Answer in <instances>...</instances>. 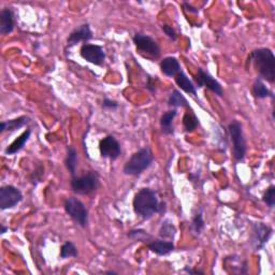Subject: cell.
<instances>
[{
	"instance_id": "6da1fadb",
	"label": "cell",
	"mask_w": 275,
	"mask_h": 275,
	"mask_svg": "<svg viewBox=\"0 0 275 275\" xmlns=\"http://www.w3.org/2000/svg\"><path fill=\"white\" fill-rule=\"evenodd\" d=\"M133 210L143 220H150L155 214L164 213L166 204L159 201L157 192L151 188H142L133 198Z\"/></svg>"
},
{
	"instance_id": "7a4b0ae2",
	"label": "cell",
	"mask_w": 275,
	"mask_h": 275,
	"mask_svg": "<svg viewBox=\"0 0 275 275\" xmlns=\"http://www.w3.org/2000/svg\"><path fill=\"white\" fill-rule=\"evenodd\" d=\"M249 60L263 80L273 83L275 81V57L272 50L268 47H260L253 51Z\"/></svg>"
},
{
	"instance_id": "3957f363",
	"label": "cell",
	"mask_w": 275,
	"mask_h": 275,
	"mask_svg": "<svg viewBox=\"0 0 275 275\" xmlns=\"http://www.w3.org/2000/svg\"><path fill=\"white\" fill-rule=\"evenodd\" d=\"M153 160L154 157L152 152L147 147H144L132 155L130 159L125 164L123 171L126 175L139 176L152 166Z\"/></svg>"
},
{
	"instance_id": "277c9868",
	"label": "cell",
	"mask_w": 275,
	"mask_h": 275,
	"mask_svg": "<svg viewBox=\"0 0 275 275\" xmlns=\"http://www.w3.org/2000/svg\"><path fill=\"white\" fill-rule=\"evenodd\" d=\"M99 187V174L96 171H88L81 176H72L71 189L77 195H90Z\"/></svg>"
},
{
	"instance_id": "5b68a950",
	"label": "cell",
	"mask_w": 275,
	"mask_h": 275,
	"mask_svg": "<svg viewBox=\"0 0 275 275\" xmlns=\"http://www.w3.org/2000/svg\"><path fill=\"white\" fill-rule=\"evenodd\" d=\"M228 131L232 143L234 157L237 161H242L246 154V140L244 137L242 124L237 119H234L228 126Z\"/></svg>"
},
{
	"instance_id": "8992f818",
	"label": "cell",
	"mask_w": 275,
	"mask_h": 275,
	"mask_svg": "<svg viewBox=\"0 0 275 275\" xmlns=\"http://www.w3.org/2000/svg\"><path fill=\"white\" fill-rule=\"evenodd\" d=\"M66 213L81 227L85 228L88 224V210L84 206V203L74 197H70L66 199L65 204Z\"/></svg>"
},
{
	"instance_id": "52a82bcc",
	"label": "cell",
	"mask_w": 275,
	"mask_h": 275,
	"mask_svg": "<svg viewBox=\"0 0 275 275\" xmlns=\"http://www.w3.org/2000/svg\"><path fill=\"white\" fill-rule=\"evenodd\" d=\"M23 200L20 190L12 185H6L0 188V209L2 211L12 209Z\"/></svg>"
},
{
	"instance_id": "ba28073f",
	"label": "cell",
	"mask_w": 275,
	"mask_h": 275,
	"mask_svg": "<svg viewBox=\"0 0 275 275\" xmlns=\"http://www.w3.org/2000/svg\"><path fill=\"white\" fill-rule=\"evenodd\" d=\"M272 228L264 223H256L253 226L252 243L254 250L260 251L265 248V245L269 241L272 236Z\"/></svg>"
},
{
	"instance_id": "9c48e42d",
	"label": "cell",
	"mask_w": 275,
	"mask_h": 275,
	"mask_svg": "<svg viewBox=\"0 0 275 275\" xmlns=\"http://www.w3.org/2000/svg\"><path fill=\"white\" fill-rule=\"evenodd\" d=\"M133 43L141 52L149 54L153 57L157 58L160 55V47L152 37L143 33H136L132 38Z\"/></svg>"
},
{
	"instance_id": "30bf717a",
	"label": "cell",
	"mask_w": 275,
	"mask_h": 275,
	"mask_svg": "<svg viewBox=\"0 0 275 275\" xmlns=\"http://www.w3.org/2000/svg\"><path fill=\"white\" fill-rule=\"evenodd\" d=\"M80 54L83 59L96 66H101L105 59V53L100 45L84 43L81 47Z\"/></svg>"
},
{
	"instance_id": "8fae6325",
	"label": "cell",
	"mask_w": 275,
	"mask_h": 275,
	"mask_svg": "<svg viewBox=\"0 0 275 275\" xmlns=\"http://www.w3.org/2000/svg\"><path fill=\"white\" fill-rule=\"evenodd\" d=\"M99 151L101 157L111 160L117 159L122 154L121 144L113 136H107L100 141Z\"/></svg>"
},
{
	"instance_id": "7c38bea8",
	"label": "cell",
	"mask_w": 275,
	"mask_h": 275,
	"mask_svg": "<svg viewBox=\"0 0 275 275\" xmlns=\"http://www.w3.org/2000/svg\"><path fill=\"white\" fill-rule=\"evenodd\" d=\"M196 82H197V85H198V87L206 86L211 91H213V93L216 94L217 96H223V94H224L220 82L216 81L212 75L204 71V70L201 68H199L198 72H197Z\"/></svg>"
},
{
	"instance_id": "4fadbf2b",
	"label": "cell",
	"mask_w": 275,
	"mask_h": 275,
	"mask_svg": "<svg viewBox=\"0 0 275 275\" xmlns=\"http://www.w3.org/2000/svg\"><path fill=\"white\" fill-rule=\"evenodd\" d=\"M90 39H93V31L90 29V26L88 24H83L80 27L75 28V29L69 34L67 42L69 46H73L79 43V42H86Z\"/></svg>"
},
{
	"instance_id": "5bb4252c",
	"label": "cell",
	"mask_w": 275,
	"mask_h": 275,
	"mask_svg": "<svg viewBox=\"0 0 275 275\" xmlns=\"http://www.w3.org/2000/svg\"><path fill=\"white\" fill-rule=\"evenodd\" d=\"M224 268L227 272L235 274H246L249 272L248 263L237 256L226 258L224 260Z\"/></svg>"
},
{
	"instance_id": "9a60e30c",
	"label": "cell",
	"mask_w": 275,
	"mask_h": 275,
	"mask_svg": "<svg viewBox=\"0 0 275 275\" xmlns=\"http://www.w3.org/2000/svg\"><path fill=\"white\" fill-rule=\"evenodd\" d=\"M147 248L153 253L157 254L158 256H167L174 251V244L171 241L163 240H153L152 242L147 243Z\"/></svg>"
},
{
	"instance_id": "2e32d148",
	"label": "cell",
	"mask_w": 275,
	"mask_h": 275,
	"mask_svg": "<svg viewBox=\"0 0 275 275\" xmlns=\"http://www.w3.org/2000/svg\"><path fill=\"white\" fill-rule=\"evenodd\" d=\"M14 29V13L10 8H5L0 13V32L11 33Z\"/></svg>"
},
{
	"instance_id": "e0dca14e",
	"label": "cell",
	"mask_w": 275,
	"mask_h": 275,
	"mask_svg": "<svg viewBox=\"0 0 275 275\" xmlns=\"http://www.w3.org/2000/svg\"><path fill=\"white\" fill-rule=\"evenodd\" d=\"M160 69L161 72H163L167 76H175L181 71V66L179 60L175 57H166L164 60L160 62Z\"/></svg>"
},
{
	"instance_id": "ac0fdd59",
	"label": "cell",
	"mask_w": 275,
	"mask_h": 275,
	"mask_svg": "<svg viewBox=\"0 0 275 275\" xmlns=\"http://www.w3.org/2000/svg\"><path fill=\"white\" fill-rule=\"evenodd\" d=\"M30 136H31V130L30 129L25 130L22 135L14 140L13 142L8 147H6L4 151L5 155H14V154L18 153L20 150H23V147L27 143V141L29 140Z\"/></svg>"
},
{
	"instance_id": "d6986e66",
	"label": "cell",
	"mask_w": 275,
	"mask_h": 275,
	"mask_svg": "<svg viewBox=\"0 0 275 275\" xmlns=\"http://www.w3.org/2000/svg\"><path fill=\"white\" fill-rule=\"evenodd\" d=\"M176 116V110H170L166 112L165 114H163L160 118V128L161 132L166 136H170L174 133V128H173V121Z\"/></svg>"
},
{
	"instance_id": "ffe728a7",
	"label": "cell",
	"mask_w": 275,
	"mask_h": 275,
	"mask_svg": "<svg viewBox=\"0 0 275 275\" xmlns=\"http://www.w3.org/2000/svg\"><path fill=\"white\" fill-rule=\"evenodd\" d=\"M175 83L178 84V86L184 90L187 94H192L194 96L197 95V89L196 86L193 84V82L188 79V76L183 72L180 71L178 74L175 75Z\"/></svg>"
},
{
	"instance_id": "44dd1931",
	"label": "cell",
	"mask_w": 275,
	"mask_h": 275,
	"mask_svg": "<svg viewBox=\"0 0 275 275\" xmlns=\"http://www.w3.org/2000/svg\"><path fill=\"white\" fill-rule=\"evenodd\" d=\"M28 123V118L26 116H20L14 119H9V121L1 122L0 124V132L4 131H15L19 128H22Z\"/></svg>"
},
{
	"instance_id": "7402d4cb",
	"label": "cell",
	"mask_w": 275,
	"mask_h": 275,
	"mask_svg": "<svg viewBox=\"0 0 275 275\" xmlns=\"http://www.w3.org/2000/svg\"><path fill=\"white\" fill-rule=\"evenodd\" d=\"M168 105L170 108L176 109V108H182V107H186L188 108L189 104L186 100V98L181 94V91L178 89H174L171 95L169 96L168 99Z\"/></svg>"
},
{
	"instance_id": "603a6c76",
	"label": "cell",
	"mask_w": 275,
	"mask_h": 275,
	"mask_svg": "<svg viewBox=\"0 0 275 275\" xmlns=\"http://www.w3.org/2000/svg\"><path fill=\"white\" fill-rule=\"evenodd\" d=\"M65 165L72 176L75 175L77 167V152L73 146H69L67 150V156L65 159Z\"/></svg>"
},
{
	"instance_id": "cb8c5ba5",
	"label": "cell",
	"mask_w": 275,
	"mask_h": 275,
	"mask_svg": "<svg viewBox=\"0 0 275 275\" xmlns=\"http://www.w3.org/2000/svg\"><path fill=\"white\" fill-rule=\"evenodd\" d=\"M253 93L258 99H265V98L273 97L271 90L266 86V84L262 79L256 80L253 85Z\"/></svg>"
},
{
	"instance_id": "d4e9b609",
	"label": "cell",
	"mask_w": 275,
	"mask_h": 275,
	"mask_svg": "<svg viewBox=\"0 0 275 275\" xmlns=\"http://www.w3.org/2000/svg\"><path fill=\"white\" fill-rule=\"evenodd\" d=\"M176 235V228L173 225L172 221L170 220H165L160 226L159 229V237L161 239H169V240H173Z\"/></svg>"
},
{
	"instance_id": "484cf974",
	"label": "cell",
	"mask_w": 275,
	"mask_h": 275,
	"mask_svg": "<svg viewBox=\"0 0 275 275\" xmlns=\"http://www.w3.org/2000/svg\"><path fill=\"white\" fill-rule=\"evenodd\" d=\"M202 212H203V209L201 208L198 212L195 214V216L193 217V221H192V230L194 234L197 236H199L203 231L204 227H206V224H204V221H203Z\"/></svg>"
},
{
	"instance_id": "4316f807",
	"label": "cell",
	"mask_w": 275,
	"mask_h": 275,
	"mask_svg": "<svg viewBox=\"0 0 275 275\" xmlns=\"http://www.w3.org/2000/svg\"><path fill=\"white\" fill-rule=\"evenodd\" d=\"M183 126H184V129L187 132L194 131L197 126H198V118L195 116L194 113H185L184 117H183Z\"/></svg>"
},
{
	"instance_id": "83f0119b",
	"label": "cell",
	"mask_w": 275,
	"mask_h": 275,
	"mask_svg": "<svg viewBox=\"0 0 275 275\" xmlns=\"http://www.w3.org/2000/svg\"><path fill=\"white\" fill-rule=\"evenodd\" d=\"M77 256V250L76 246L72 242H66L61 246L60 250V258L67 259L70 257H76Z\"/></svg>"
},
{
	"instance_id": "f1b7e54d",
	"label": "cell",
	"mask_w": 275,
	"mask_h": 275,
	"mask_svg": "<svg viewBox=\"0 0 275 275\" xmlns=\"http://www.w3.org/2000/svg\"><path fill=\"white\" fill-rule=\"evenodd\" d=\"M263 200L267 203V206L269 208H274L275 206V186L271 185L269 188L267 189V192L265 193Z\"/></svg>"
},
{
	"instance_id": "f546056e",
	"label": "cell",
	"mask_w": 275,
	"mask_h": 275,
	"mask_svg": "<svg viewBox=\"0 0 275 275\" xmlns=\"http://www.w3.org/2000/svg\"><path fill=\"white\" fill-rule=\"evenodd\" d=\"M127 237L133 240H140V241H145L147 239H151V236L147 235V232L143 229H133L128 231Z\"/></svg>"
},
{
	"instance_id": "4dcf8cb0",
	"label": "cell",
	"mask_w": 275,
	"mask_h": 275,
	"mask_svg": "<svg viewBox=\"0 0 275 275\" xmlns=\"http://www.w3.org/2000/svg\"><path fill=\"white\" fill-rule=\"evenodd\" d=\"M161 29H163V31L167 34V36L172 39L173 41H175L176 39H178V34H176L175 30L173 29V28L171 26H169V25H163L161 26Z\"/></svg>"
},
{
	"instance_id": "1f68e13d",
	"label": "cell",
	"mask_w": 275,
	"mask_h": 275,
	"mask_svg": "<svg viewBox=\"0 0 275 275\" xmlns=\"http://www.w3.org/2000/svg\"><path fill=\"white\" fill-rule=\"evenodd\" d=\"M102 107L107 110H115L118 108V103L115 100L109 99V98H104L102 102Z\"/></svg>"
},
{
	"instance_id": "d6a6232c",
	"label": "cell",
	"mask_w": 275,
	"mask_h": 275,
	"mask_svg": "<svg viewBox=\"0 0 275 275\" xmlns=\"http://www.w3.org/2000/svg\"><path fill=\"white\" fill-rule=\"evenodd\" d=\"M43 171L44 169L42 166H38V169L36 170V172L33 173V175L31 176V182L34 183V182H40L41 181V178L42 175H43Z\"/></svg>"
},
{
	"instance_id": "836d02e7",
	"label": "cell",
	"mask_w": 275,
	"mask_h": 275,
	"mask_svg": "<svg viewBox=\"0 0 275 275\" xmlns=\"http://www.w3.org/2000/svg\"><path fill=\"white\" fill-rule=\"evenodd\" d=\"M183 271L186 272V273H188V274H193V275H195V274H201V275H203V274H204L202 271L194 270V269H192V268H190V267H185L184 269H183Z\"/></svg>"
},
{
	"instance_id": "e575fe53",
	"label": "cell",
	"mask_w": 275,
	"mask_h": 275,
	"mask_svg": "<svg viewBox=\"0 0 275 275\" xmlns=\"http://www.w3.org/2000/svg\"><path fill=\"white\" fill-rule=\"evenodd\" d=\"M183 6H184V8H185L187 11H189L190 13H198V12H199L198 9L194 8V6H193V5H190L188 2H184V3H183Z\"/></svg>"
},
{
	"instance_id": "d590c367",
	"label": "cell",
	"mask_w": 275,
	"mask_h": 275,
	"mask_svg": "<svg viewBox=\"0 0 275 275\" xmlns=\"http://www.w3.org/2000/svg\"><path fill=\"white\" fill-rule=\"evenodd\" d=\"M0 227H1V230H0V234H1V235H4L5 234V232L6 231H8V227H5V226L3 225V224H1V225H0Z\"/></svg>"
},
{
	"instance_id": "8d00e7d4",
	"label": "cell",
	"mask_w": 275,
	"mask_h": 275,
	"mask_svg": "<svg viewBox=\"0 0 275 275\" xmlns=\"http://www.w3.org/2000/svg\"><path fill=\"white\" fill-rule=\"evenodd\" d=\"M104 274H117V272H114V271H105Z\"/></svg>"
}]
</instances>
